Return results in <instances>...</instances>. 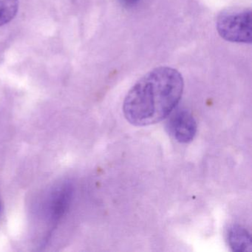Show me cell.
I'll list each match as a JSON object with an SVG mask.
<instances>
[{"label": "cell", "instance_id": "1", "mask_svg": "<svg viewBox=\"0 0 252 252\" xmlns=\"http://www.w3.org/2000/svg\"><path fill=\"white\" fill-rule=\"evenodd\" d=\"M184 87L182 76L175 69H153L128 92L123 104L125 117L129 123L137 126L161 122L178 105Z\"/></svg>", "mask_w": 252, "mask_h": 252}, {"label": "cell", "instance_id": "5", "mask_svg": "<svg viewBox=\"0 0 252 252\" xmlns=\"http://www.w3.org/2000/svg\"><path fill=\"white\" fill-rule=\"evenodd\" d=\"M18 8V0H0V27L15 17Z\"/></svg>", "mask_w": 252, "mask_h": 252}, {"label": "cell", "instance_id": "4", "mask_svg": "<svg viewBox=\"0 0 252 252\" xmlns=\"http://www.w3.org/2000/svg\"><path fill=\"white\" fill-rule=\"evenodd\" d=\"M227 240L233 252H252V237L247 229L239 224H232L227 230Z\"/></svg>", "mask_w": 252, "mask_h": 252}, {"label": "cell", "instance_id": "3", "mask_svg": "<svg viewBox=\"0 0 252 252\" xmlns=\"http://www.w3.org/2000/svg\"><path fill=\"white\" fill-rule=\"evenodd\" d=\"M166 129L169 135L182 144L191 142L197 132V122L189 111L178 110L169 115Z\"/></svg>", "mask_w": 252, "mask_h": 252}, {"label": "cell", "instance_id": "6", "mask_svg": "<svg viewBox=\"0 0 252 252\" xmlns=\"http://www.w3.org/2000/svg\"><path fill=\"white\" fill-rule=\"evenodd\" d=\"M121 5H123L126 8H131V7L135 6L141 0H119Z\"/></svg>", "mask_w": 252, "mask_h": 252}, {"label": "cell", "instance_id": "2", "mask_svg": "<svg viewBox=\"0 0 252 252\" xmlns=\"http://www.w3.org/2000/svg\"><path fill=\"white\" fill-rule=\"evenodd\" d=\"M220 36L235 43H252L251 9H228L219 14L216 22Z\"/></svg>", "mask_w": 252, "mask_h": 252}]
</instances>
